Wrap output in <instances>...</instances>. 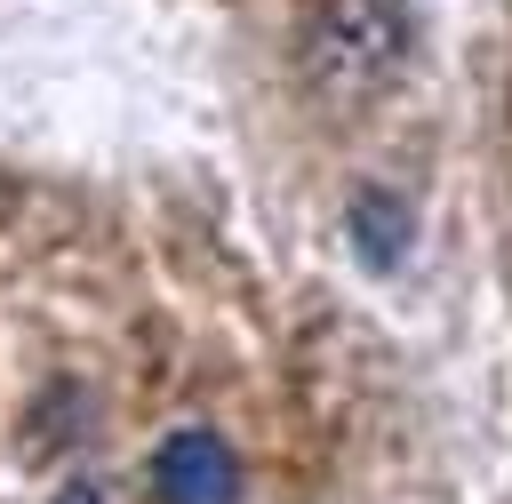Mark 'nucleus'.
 I'll return each instance as SVG.
<instances>
[{"label":"nucleus","mask_w":512,"mask_h":504,"mask_svg":"<svg viewBox=\"0 0 512 504\" xmlns=\"http://www.w3.org/2000/svg\"><path fill=\"white\" fill-rule=\"evenodd\" d=\"M408 56V0H312L296 24V72L328 104L376 96Z\"/></svg>","instance_id":"1"},{"label":"nucleus","mask_w":512,"mask_h":504,"mask_svg":"<svg viewBox=\"0 0 512 504\" xmlns=\"http://www.w3.org/2000/svg\"><path fill=\"white\" fill-rule=\"evenodd\" d=\"M48 504H120V488H112V480H96V472H72Z\"/></svg>","instance_id":"4"},{"label":"nucleus","mask_w":512,"mask_h":504,"mask_svg":"<svg viewBox=\"0 0 512 504\" xmlns=\"http://www.w3.org/2000/svg\"><path fill=\"white\" fill-rule=\"evenodd\" d=\"M152 504H240V456L208 424L168 432L152 448Z\"/></svg>","instance_id":"2"},{"label":"nucleus","mask_w":512,"mask_h":504,"mask_svg":"<svg viewBox=\"0 0 512 504\" xmlns=\"http://www.w3.org/2000/svg\"><path fill=\"white\" fill-rule=\"evenodd\" d=\"M344 240H352V256L360 264H400L408 256V240H416V216H408V200L400 192H384V184H360L352 200H344Z\"/></svg>","instance_id":"3"}]
</instances>
